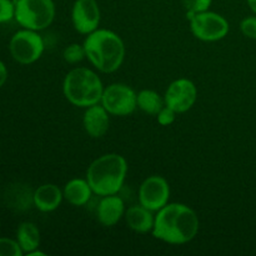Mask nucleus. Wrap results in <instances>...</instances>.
Wrapping results in <instances>:
<instances>
[{
    "mask_svg": "<svg viewBox=\"0 0 256 256\" xmlns=\"http://www.w3.org/2000/svg\"><path fill=\"white\" fill-rule=\"evenodd\" d=\"M28 256H45V254L44 252H38L36 249L35 250H32V252H29V254H26Z\"/></svg>",
    "mask_w": 256,
    "mask_h": 256,
    "instance_id": "obj_27",
    "label": "nucleus"
},
{
    "mask_svg": "<svg viewBox=\"0 0 256 256\" xmlns=\"http://www.w3.org/2000/svg\"><path fill=\"white\" fill-rule=\"evenodd\" d=\"M246 2L250 9H252V12H254V14H256V0H246Z\"/></svg>",
    "mask_w": 256,
    "mask_h": 256,
    "instance_id": "obj_26",
    "label": "nucleus"
},
{
    "mask_svg": "<svg viewBox=\"0 0 256 256\" xmlns=\"http://www.w3.org/2000/svg\"><path fill=\"white\" fill-rule=\"evenodd\" d=\"M98 219L104 226H114L120 222L125 214L124 202L118 194L102 196L98 205Z\"/></svg>",
    "mask_w": 256,
    "mask_h": 256,
    "instance_id": "obj_13",
    "label": "nucleus"
},
{
    "mask_svg": "<svg viewBox=\"0 0 256 256\" xmlns=\"http://www.w3.org/2000/svg\"><path fill=\"white\" fill-rule=\"evenodd\" d=\"M16 242H19L24 254H29L38 249L40 244V232L35 224L29 222H22L18 228Z\"/></svg>",
    "mask_w": 256,
    "mask_h": 256,
    "instance_id": "obj_17",
    "label": "nucleus"
},
{
    "mask_svg": "<svg viewBox=\"0 0 256 256\" xmlns=\"http://www.w3.org/2000/svg\"><path fill=\"white\" fill-rule=\"evenodd\" d=\"M124 216L128 226L132 232H139V234H145V232H152V228H154L155 216L152 215V212L142 206V204L129 208L125 212Z\"/></svg>",
    "mask_w": 256,
    "mask_h": 256,
    "instance_id": "obj_15",
    "label": "nucleus"
},
{
    "mask_svg": "<svg viewBox=\"0 0 256 256\" xmlns=\"http://www.w3.org/2000/svg\"><path fill=\"white\" fill-rule=\"evenodd\" d=\"M6 79H8V69L6 66H5L4 62L0 60V88L5 84Z\"/></svg>",
    "mask_w": 256,
    "mask_h": 256,
    "instance_id": "obj_25",
    "label": "nucleus"
},
{
    "mask_svg": "<svg viewBox=\"0 0 256 256\" xmlns=\"http://www.w3.org/2000/svg\"><path fill=\"white\" fill-rule=\"evenodd\" d=\"M136 102L138 108L149 115H158V112L165 106L164 98H162L156 92L150 89H144L139 92Z\"/></svg>",
    "mask_w": 256,
    "mask_h": 256,
    "instance_id": "obj_18",
    "label": "nucleus"
},
{
    "mask_svg": "<svg viewBox=\"0 0 256 256\" xmlns=\"http://www.w3.org/2000/svg\"><path fill=\"white\" fill-rule=\"evenodd\" d=\"M182 2L185 8V12H186V19L189 20L190 18L194 16L198 12L209 10L212 0H182Z\"/></svg>",
    "mask_w": 256,
    "mask_h": 256,
    "instance_id": "obj_20",
    "label": "nucleus"
},
{
    "mask_svg": "<svg viewBox=\"0 0 256 256\" xmlns=\"http://www.w3.org/2000/svg\"><path fill=\"white\" fill-rule=\"evenodd\" d=\"M84 48L89 62L105 74L116 72L124 62V42L112 30L96 29L88 34Z\"/></svg>",
    "mask_w": 256,
    "mask_h": 256,
    "instance_id": "obj_2",
    "label": "nucleus"
},
{
    "mask_svg": "<svg viewBox=\"0 0 256 256\" xmlns=\"http://www.w3.org/2000/svg\"><path fill=\"white\" fill-rule=\"evenodd\" d=\"M64 199L62 190L55 184L40 185L32 195V202L38 210L42 212H50L56 210Z\"/></svg>",
    "mask_w": 256,
    "mask_h": 256,
    "instance_id": "obj_14",
    "label": "nucleus"
},
{
    "mask_svg": "<svg viewBox=\"0 0 256 256\" xmlns=\"http://www.w3.org/2000/svg\"><path fill=\"white\" fill-rule=\"evenodd\" d=\"M128 162L115 152L104 154L95 159L86 170V180L94 194L99 196L118 194L124 185Z\"/></svg>",
    "mask_w": 256,
    "mask_h": 256,
    "instance_id": "obj_3",
    "label": "nucleus"
},
{
    "mask_svg": "<svg viewBox=\"0 0 256 256\" xmlns=\"http://www.w3.org/2000/svg\"><path fill=\"white\" fill-rule=\"evenodd\" d=\"M92 189L86 179H72L65 184L62 194L64 199L74 206H82L90 200Z\"/></svg>",
    "mask_w": 256,
    "mask_h": 256,
    "instance_id": "obj_16",
    "label": "nucleus"
},
{
    "mask_svg": "<svg viewBox=\"0 0 256 256\" xmlns=\"http://www.w3.org/2000/svg\"><path fill=\"white\" fill-rule=\"evenodd\" d=\"M189 22L192 32L202 42H219L226 36L230 29L229 22L222 15L210 10L198 12Z\"/></svg>",
    "mask_w": 256,
    "mask_h": 256,
    "instance_id": "obj_7",
    "label": "nucleus"
},
{
    "mask_svg": "<svg viewBox=\"0 0 256 256\" xmlns=\"http://www.w3.org/2000/svg\"><path fill=\"white\" fill-rule=\"evenodd\" d=\"M15 18V0H0V22H8Z\"/></svg>",
    "mask_w": 256,
    "mask_h": 256,
    "instance_id": "obj_22",
    "label": "nucleus"
},
{
    "mask_svg": "<svg viewBox=\"0 0 256 256\" xmlns=\"http://www.w3.org/2000/svg\"><path fill=\"white\" fill-rule=\"evenodd\" d=\"M109 112L102 104H95L86 108L82 118V125L89 136L94 139L104 136L109 130Z\"/></svg>",
    "mask_w": 256,
    "mask_h": 256,
    "instance_id": "obj_12",
    "label": "nucleus"
},
{
    "mask_svg": "<svg viewBox=\"0 0 256 256\" xmlns=\"http://www.w3.org/2000/svg\"><path fill=\"white\" fill-rule=\"evenodd\" d=\"M198 99V89L192 80L180 78L168 86L164 95L165 105L172 108L176 114L186 112L194 106Z\"/></svg>",
    "mask_w": 256,
    "mask_h": 256,
    "instance_id": "obj_9",
    "label": "nucleus"
},
{
    "mask_svg": "<svg viewBox=\"0 0 256 256\" xmlns=\"http://www.w3.org/2000/svg\"><path fill=\"white\" fill-rule=\"evenodd\" d=\"M22 252L19 242L9 238H0V256H22Z\"/></svg>",
    "mask_w": 256,
    "mask_h": 256,
    "instance_id": "obj_21",
    "label": "nucleus"
},
{
    "mask_svg": "<svg viewBox=\"0 0 256 256\" xmlns=\"http://www.w3.org/2000/svg\"><path fill=\"white\" fill-rule=\"evenodd\" d=\"M62 92L75 106L89 108L102 102L104 86L95 72L88 68H75L65 76Z\"/></svg>",
    "mask_w": 256,
    "mask_h": 256,
    "instance_id": "obj_4",
    "label": "nucleus"
},
{
    "mask_svg": "<svg viewBox=\"0 0 256 256\" xmlns=\"http://www.w3.org/2000/svg\"><path fill=\"white\" fill-rule=\"evenodd\" d=\"M199 218L190 206L179 202L166 204L155 215L152 236L172 245L192 242L199 232Z\"/></svg>",
    "mask_w": 256,
    "mask_h": 256,
    "instance_id": "obj_1",
    "label": "nucleus"
},
{
    "mask_svg": "<svg viewBox=\"0 0 256 256\" xmlns=\"http://www.w3.org/2000/svg\"><path fill=\"white\" fill-rule=\"evenodd\" d=\"M62 58L69 64H76V62H82L84 58H86L84 44L80 45L74 42V44L68 45L64 49V52H62Z\"/></svg>",
    "mask_w": 256,
    "mask_h": 256,
    "instance_id": "obj_19",
    "label": "nucleus"
},
{
    "mask_svg": "<svg viewBox=\"0 0 256 256\" xmlns=\"http://www.w3.org/2000/svg\"><path fill=\"white\" fill-rule=\"evenodd\" d=\"M74 29L82 35L95 32L100 24V8L96 0H75L72 9Z\"/></svg>",
    "mask_w": 256,
    "mask_h": 256,
    "instance_id": "obj_11",
    "label": "nucleus"
},
{
    "mask_svg": "<svg viewBox=\"0 0 256 256\" xmlns=\"http://www.w3.org/2000/svg\"><path fill=\"white\" fill-rule=\"evenodd\" d=\"M175 118H176V112L172 108L166 106V105L156 115L158 122L160 125H162V126H169V125H172L175 122Z\"/></svg>",
    "mask_w": 256,
    "mask_h": 256,
    "instance_id": "obj_24",
    "label": "nucleus"
},
{
    "mask_svg": "<svg viewBox=\"0 0 256 256\" xmlns=\"http://www.w3.org/2000/svg\"><path fill=\"white\" fill-rule=\"evenodd\" d=\"M44 40L35 30L24 29L15 32L9 42L12 59L22 65H29L40 59L44 52Z\"/></svg>",
    "mask_w": 256,
    "mask_h": 256,
    "instance_id": "obj_6",
    "label": "nucleus"
},
{
    "mask_svg": "<svg viewBox=\"0 0 256 256\" xmlns=\"http://www.w3.org/2000/svg\"><path fill=\"white\" fill-rule=\"evenodd\" d=\"M170 186L166 179L159 175H152L142 182L139 188V202L146 209L159 212L168 204Z\"/></svg>",
    "mask_w": 256,
    "mask_h": 256,
    "instance_id": "obj_10",
    "label": "nucleus"
},
{
    "mask_svg": "<svg viewBox=\"0 0 256 256\" xmlns=\"http://www.w3.org/2000/svg\"><path fill=\"white\" fill-rule=\"evenodd\" d=\"M136 98L138 94L132 86L122 82H115L104 88L100 104L110 115L126 116L134 112L138 108Z\"/></svg>",
    "mask_w": 256,
    "mask_h": 256,
    "instance_id": "obj_8",
    "label": "nucleus"
},
{
    "mask_svg": "<svg viewBox=\"0 0 256 256\" xmlns=\"http://www.w3.org/2000/svg\"><path fill=\"white\" fill-rule=\"evenodd\" d=\"M54 18L55 4L52 0H15V20L24 29L44 30Z\"/></svg>",
    "mask_w": 256,
    "mask_h": 256,
    "instance_id": "obj_5",
    "label": "nucleus"
},
{
    "mask_svg": "<svg viewBox=\"0 0 256 256\" xmlns=\"http://www.w3.org/2000/svg\"><path fill=\"white\" fill-rule=\"evenodd\" d=\"M240 30L246 38L256 40V16H248L242 20Z\"/></svg>",
    "mask_w": 256,
    "mask_h": 256,
    "instance_id": "obj_23",
    "label": "nucleus"
}]
</instances>
